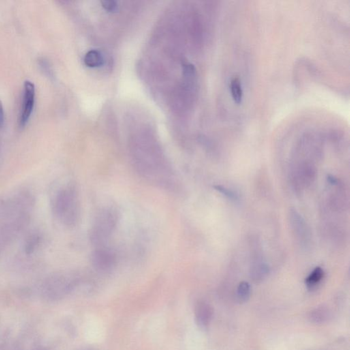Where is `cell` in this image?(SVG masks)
<instances>
[{
	"label": "cell",
	"mask_w": 350,
	"mask_h": 350,
	"mask_svg": "<svg viewBox=\"0 0 350 350\" xmlns=\"http://www.w3.org/2000/svg\"><path fill=\"white\" fill-rule=\"evenodd\" d=\"M84 63L90 68L102 67L104 64V58L102 54L97 50L89 51L84 57Z\"/></svg>",
	"instance_id": "obj_9"
},
{
	"label": "cell",
	"mask_w": 350,
	"mask_h": 350,
	"mask_svg": "<svg viewBox=\"0 0 350 350\" xmlns=\"http://www.w3.org/2000/svg\"><path fill=\"white\" fill-rule=\"evenodd\" d=\"M214 188L218 192H219L220 193H221L222 195L227 197V199H229V200L233 201H239L238 194L235 193L233 190L229 189V188L225 187V186L220 185L215 186Z\"/></svg>",
	"instance_id": "obj_15"
},
{
	"label": "cell",
	"mask_w": 350,
	"mask_h": 350,
	"mask_svg": "<svg viewBox=\"0 0 350 350\" xmlns=\"http://www.w3.org/2000/svg\"><path fill=\"white\" fill-rule=\"evenodd\" d=\"M324 276V271L320 267H317L306 278L305 283L308 289H313L317 287Z\"/></svg>",
	"instance_id": "obj_11"
},
{
	"label": "cell",
	"mask_w": 350,
	"mask_h": 350,
	"mask_svg": "<svg viewBox=\"0 0 350 350\" xmlns=\"http://www.w3.org/2000/svg\"><path fill=\"white\" fill-rule=\"evenodd\" d=\"M289 218L291 229L295 236L300 241V244H308L310 234L305 220L298 211L293 208L289 210Z\"/></svg>",
	"instance_id": "obj_4"
},
{
	"label": "cell",
	"mask_w": 350,
	"mask_h": 350,
	"mask_svg": "<svg viewBox=\"0 0 350 350\" xmlns=\"http://www.w3.org/2000/svg\"><path fill=\"white\" fill-rule=\"evenodd\" d=\"M41 242V237L38 233L30 235L26 240L25 244V252L27 255H31L36 250H37Z\"/></svg>",
	"instance_id": "obj_14"
},
{
	"label": "cell",
	"mask_w": 350,
	"mask_h": 350,
	"mask_svg": "<svg viewBox=\"0 0 350 350\" xmlns=\"http://www.w3.org/2000/svg\"><path fill=\"white\" fill-rule=\"evenodd\" d=\"M230 87L233 101L238 104H240L242 102L243 98V90L240 79L233 78L231 82Z\"/></svg>",
	"instance_id": "obj_12"
},
{
	"label": "cell",
	"mask_w": 350,
	"mask_h": 350,
	"mask_svg": "<svg viewBox=\"0 0 350 350\" xmlns=\"http://www.w3.org/2000/svg\"><path fill=\"white\" fill-rule=\"evenodd\" d=\"M101 4L103 9L108 12L114 13L118 10V4L113 0H104V1H101Z\"/></svg>",
	"instance_id": "obj_16"
},
{
	"label": "cell",
	"mask_w": 350,
	"mask_h": 350,
	"mask_svg": "<svg viewBox=\"0 0 350 350\" xmlns=\"http://www.w3.org/2000/svg\"><path fill=\"white\" fill-rule=\"evenodd\" d=\"M214 315V309L208 303L199 302L195 309V321L201 328H207L210 324Z\"/></svg>",
	"instance_id": "obj_7"
},
{
	"label": "cell",
	"mask_w": 350,
	"mask_h": 350,
	"mask_svg": "<svg viewBox=\"0 0 350 350\" xmlns=\"http://www.w3.org/2000/svg\"><path fill=\"white\" fill-rule=\"evenodd\" d=\"M251 288L248 282L243 281L239 284L237 289V298L240 303H244L249 300Z\"/></svg>",
	"instance_id": "obj_13"
},
{
	"label": "cell",
	"mask_w": 350,
	"mask_h": 350,
	"mask_svg": "<svg viewBox=\"0 0 350 350\" xmlns=\"http://www.w3.org/2000/svg\"><path fill=\"white\" fill-rule=\"evenodd\" d=\"M35 86L30 81L24 83V108L21 116V125L24 126L28 123V120L33 112L35 105Z\"/></svg>",
	"instance_id": "obj_6"
},
{
	"label": "cell",
	"mask_w": 350,
	"mask_h": 350,
	"mask_svg": "<svg viewBox=\"0 0 350 350\" xmlns=\"http://www.w3.org/2000/svg\"><path fill=\"white\" fill-rule=\"evenodd\" d=\"M52 210L58 220L67 227L78 223L80 204L74 186L67 185L58 190L52 200Z\"/></svg>",
	"instance_id": "obj_2"
},
{
	"label": "cell",
	"mask_w": 350,
	"mask_h": 350,
	"mask_svg": "<svg viewBox=\"0 0 350 350\" xmlns=\"http://www.w3.org/2000/svg\"><path fill=\"white\" fill-rule=\"evenodd\" d=\"M117 224V216L114 211L105 209L101 211L95 218L90 231L92 244L101 246L110 238Z\"/></svg>",
	"instance_id": "obj_3"
},
{
	"label": "cell",
	"mask_w": 350,
	"mask_h": 350,
	"mask_svg": "<svg viewBox=\"0 0 350 350\" xmlns=\"http://www.w3.org/2000/svg\"><path fill=\"white\" fill-rule=\"evenodd\" d=\"M330 313L328 308L320 306L311 310L308 318L310 321L314 323H323L328 320Z\"/></svg>",
	"instance_id": "obj_10"
},
{
	"label": "cell",
	"mask_w": 350,
	"mask_h": 350,
	"mask_svg": "<svg viewBox=\"0 0 350 350\" xmlns=\"http://www.w3.org/2000/svg\"><path fill=\"white\" fill-rule=\"evenodd\" d=\"M4 120H5V114H4L3 105L0 101V127L3 125Z\"/></svg>",
	"instance_id": "obj_17"
},
{
	"label": "cell",
	"mask_w": 350,
	"mask_h": 350,
	"mask_svg": "<svg viewBox=\"0 0 350 350\" xmlns=\"http://www.w3.org/2000/svg\"><path fill=\"white\" fill-rule=\"evenodd\" d=\"M34 199L27 192H21L0 203V254L18 238L29 223Z\"/></svg>",
	"instance_id": "obj_1"
},
{
	"label": "cell",
	"mask_w": 350,
	"mask_h": 350,
	"mask_svg": "<svg viewBox=\"0 0 350 350\" xmlns=\"http://www.w3.org/2000/svg\"><path fill=\"white\" fill-rule=\"evenodd\" d=\"M270 266L260 259L254 261L250 270V277L255 283H259L266 279L270 274Z\"/></svg>",
	"instance_id": "obj_8"
},
{
	"label": "cell",
	"mask_w": 350,
	"mask_h": 350,
	"mask_svg": "<svg viewBox=\"0 0 350 350\" xmlns=\"http://www.w3.org/2000/svg\"><path fill=\"white\" fill-rule=\"evenodd\" d=\"M92 263L97 270L108 271L114 266L116 262L115 254L108 248H97L91 257Z\"/></svg>",
	"instance_id": "obj_5"
},
{
	"label": "cell",
	"mask_w": 350,
	"mask_h": 350,
	"mask_svg": "<svg viewBox=\"0 0 350 350\" xmlns=\"http://www.w3.org/2000/svg\"><path fill=\"white\" fill-rule=\"evenodd\" d=\"M328 181L330 184H332V185H336V184H338L337 179L332 176V175H329L328 177Z\"/></svg>",
	"instance_id": "obj_18"
}]
</instances>
